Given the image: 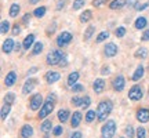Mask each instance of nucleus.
I'll use <instances>...</instances> for the list:
<instances>
[{
  "mask_svg": "<svg viewBox=\"0 0 149 138\" xmlns=\"http://www.w3.org/2000/svg\"><path fill=\"white\" fill-rule=\"evenodd\" d=\"M137 58H146L148 57V50L145 47H141V48H138L137 51H135V54H134Z\"/></svg>",
  "mask_w": 149,
  "mask_h": 138,
  "instance_id": "24",
  "label": "nucleus"
},
{
  "mask_svg": "<svg viewBox=\"0 0 149 138\" xmlns=\"http://www.w3.org/2000/svg\"><path fill=\"white\" fill-rule=\"evenodd\" d=\"M137 119H138V122H141V123H146L149 120V109H146V108L138 109V111H137Z\"/></svg>",
  "mask_w": 149,
  "mask_h": 138,
  "instance_id": "10",
  "label": "nucleus"
},
{
  "mask_svg": "<svg viewBox=\"0 0 149 138\" xmlns=\"http://www.w3.org/2000/svg\"><path fill=\"white\" fill-rule=\"evenodd\" d=\"M19 8H21V7H19L18 4H15V3H14V4H11V7H10V17H13V18H14V17L18 15Z\"/></svg>",
  "mask_w": 149,
  "mask_h": 138,
  "instance_id": "27",
  "label": "nucleus"
},
{
  "mask_svg": "<svg viewBox=\"0 0 149 138\" xmlns=\"http://www.w3.org/2000/svg\"><path fill=\"white\" fill-rule=\"evenodd\" d=\"M86 0H74L73 1V10H79V8H81L83 6H84Z\"/></svg>",
  "mask_w": 149,
  "mask_h": 138,
  "instance_id": "34",
  "label": "nucleus"
},
{
  "mask_svg": "<svg viewBox=\"0 0 149 138\" xmlns=\"http://www.w3.org/2000/svg\"><path fill=\"white\" fill-rule=\"evenodd\" d=\"M31 14H25V15H24V24H25V25H28V24H29V21H31Z\"/></svg>",
  "mask_w": 149,
  "mask_h": 138,
  "instance_id": "48",
  "label": "nucleus"
},
{
  "mask_svg": "<svg viewBox=\"0 0 149 138\" xmlns=\"http://www.w3.org/2000/svg\"><path fill=\"white\" fill-rule=\"evenodd\" d=\"M64 0H59L58 1V4H57V10H62V7H64Z\"/></svg>",
  "mask_w": 149,
  "mask_h": 138,
  "instance_id": "50",
  "label": "nucleus"
},
{
  "mask_svg": "<svg viewBox=\"0 0 149 138\" xmlns=\"http://www.w3.org/2000/svg\"><path fill=\"white\" fill-rule=\"evenodd\" d=\"M70 138H81V133L76 131V133H73L72 135H70Z\"/></svg>",
  "mask_w": 149,
  "mask_h": 138,
  "instance_id": "53",
  "label": "nucleus"
},
{
  "mask_svg": "<svg viewBox=\"0 0 149 138\" xmlns=\"http://www.w3.org/2000/svg\"><path fill=\"white\" fill-rule=\"evenodd\" d=\"M19 48H21L19 43H15V47H14V50H15V51H19Z\"/></svg>",
  "mask_w": 149,
  "mask_h": 138,
  "instance_id": "54",
  "label": "nucleus"
},
{
  "mask_svg": "<svg viewBox=\"0 0 149 138\" xmlns=\"http://www.w3.org/2000/svg\"><path fill=\"white\" fill-rule=\"evenodd\" d=\"M108 37H109V32H101L98 36H97V43H101V42H104V40H107Z\"/></svg>",
  "mask_w": 149,
  "mask_h": 138,
  "instance_id": "33",
  "label": "nucleus"
},
{
  "mask_svg": "<svg viewBox=\"0 0 149 138\" xmlns=\"http://www.w3.org/2000/svg\"><path fill=\"white\" fill-rule=\"evenodd\" d=\"M124 86H126V82H124V77L123 76H117L113 80V90L120 93V91L124 90Z\"/></svg>",
  "mask_w": 149,
  "mask_h": 138,
  "instance_id": "8",
  "label": "nucleus"
},
{
  "mask_svg": "<svg viewBox=\"0 0 149 138\" xmlns=\"http://www.w3.org/2000/svg\"><path fill=\"white\" fill-rule=\"evenodd\" d=\"M72 42V35L69 32H62L57 37V44H58L59 47H65L66 44H69Z\"/></svg>",
  "mask_w": 149,
  "mask_h": 138,
  "instance_id": "6",
  "label": "nucleus"
},
{
  "mask_svg": "<svg viewBox=\"0 0 149 138\" xmlns=\"http://www.w3.org/2000/svg\"><path fill=\"white\" fill-rule=\"evenodd\" d=\"M42 50H43V43L42 42H37L35 43V47H33V55H39V54L42 53Z\"/></svg>",
  "mask_w": 149,
  "mask_h": 138,
  "instance_id": "30",
  "label": "nucleus"
},
{
  "mask_svg": "<svg viewBox=\"0 0 149 138\" xmlns=\"http://www.w3.org/2000/svg\"><path fill=\"white\" fill-rule=\"evenodd\" d=\"M44 14H46V7H39V8H36L35 13H33V15L37 17V18H42Z\"/></svg>",
  "mask_w": 149,
  "mask_h": 138,
  "instance_id": "32",
  "label": "nucleus"
},
{
  "mask_svg": "<svg viewBox=\"0 0 149 138\" xmlns=\"http://www.w3.org/2000/svg\"><path fill=\"white\" fill-rule=\"evenodd\" d=\"M115 35H116L117 37H123L124 35H126V28H124V26H119V28L116 29Z\"/></svg>",
  "mask_w": 149,
  "mask_h": 138,
  "instance_id": "38",
  "label": "nucleus"
},
{
  "mask_svg": "<svg viewBox=\"0 0 149 138\" xmlns=\"http://www.w3.org/2000/svg\"><path fill=\"white\" fill-rule=\"evenodd\" d=\"M95 31V26L94 25H90V26L86 29V33H84V40H88L91 36H93V33Z\"/></svg>",
  "mask_w": 149,
  "mask_h": 138,
  "instance_id": "29",
  "label": "nucleus"
},
{
  "mask_svg": "<svg viewBox=\"0 0 149 138\" xmlns=\"http://www.w3.org/2000/svg\"><path fill=\"white\" fill-rule=\"evenodd\" d=\"M124 4H127L126 0H113V1H111V4H109V8L111 10H117V8H122Z\"/></svg>",
  "mask_w": 149,
  "mask_h": 138,
  "instance_id": "18",
  "label": "nucleus"
},
{
  "mask_svg": "<svg viewBox=\"0 0 149 138\" xmlns=\"http://www.w3.org/2000/svg\"><path fill=\"white\" fill-rule=\"evenodd\" d=\"M104 51H105L107 57H115L117 54V46L115 43H108L105 46V48H104Z\"/></svg>",
  "mask_w": 149,
  "mask_h": 138,
  "instance_id": "11",
  "label": "nucleus"
},
{
  "mask_svg": "<svg viewBox=\"0 0 149 138\" xmlns=\"http://www.w3.org/2000/svg\"><path fill=\"white\" fill-rule=\"evenodd\" d=\"M142 40H149V29L145 31V33L142 35Z\"/></svg>",
  "mask_w": 149,
  "mask_h": 138,
  "instance_id": "52",
  "label": "nucleus"
},
{
  "mask_svg": "<svg viewBox=\"0 0 149 138\" xmlns=\"http://www.w3.org/2000/svg\"><path fill=\"white\" fill-rule=\"evenodd\" d=\"M126 135H127L128 138H133V135H134V128L131 127V126H128V127L126 128Z\"/></svg>",
  "mask_w": 149,
  "mask_h": 138,
  "instance_id": "43",
  "label": "nucleus"
},
{
  "mask_svg": "<svg viewBox=\"0 0 149 138\" xmlns=\"http://www.w3.org/2000/svg\"><path fill=\"white\" fill-rule=\"evenodd\" d=\"M105 72H109V69H108V68H102V73H105Z\"/></svg>",
  "mask_w": 149,
  "mask_h": 138,
  "instance_id": "57",
  "label": "nucleus"
},
{
  "mask_svg": "<svg viewBox=\"0 0 149 138\" xmlns=\"http://www.w3.org/2000/svg\"><path fill=\"white\" fill-rule=\"evenodd\" d=\"M138 0H127V6L128 7H137Z\"/></svg>",
  "mask_w": 149,
  "mask_h": 138,
  "instance_id": "47",
  "label": "nucleus"
},
{
  "mask_svg": "<svg viewBox=\"0 0 149 138\" xmlns=\"http://www.w3.org/2000/svg\"><path fill=\"white\" fill-rule=\"evenodd\" d=\"M4 100H6L7 104H13L14 100H15V94H14V93H8V94L4 97Z\"/></svg>",
  "mask_w": 149,
  "mask_h": 138,
  "instance_id": "37",
  "label": "nucleus"
},
{
  "mask_svg": "<svg viewBox=\"0 0 149 138\" xmlns=\"http://www.w3.org/2000/svg\"><path fill=\"white\" fill-rule=\"evenodd\" d=\"M8 31H10V24H8V21H1V25H0V32L7 33Z\"/></svg>",
  "mask_w": 149,
  "mask_h": 138,
  "instance_id": "31",
  "label": "nucleus"
},
{
  "mask_svg": "<svg viewBox=\"0 0 149 138\" xmlns=\"http://www.w3.org/2000/svg\"><path fill=\"white\" fill-rule=\"evenodd\" d=\"M54 29H55V24H53V26H50V28H48L47 35H53V33H54Z\"/></svg>",
  "mask_w": 149,
  "mask_h": 138,
  "instance_id": "51",
  "label": "nucleus"
},
{
  "mask_svg": "<svg viewBox=\"0 0 149 138\" xmlns=\"http://www.w3.org/2000/svg\"><path fill=\"white\" fill-rule=\"evenodd\" d=\"M69 119V111H66V109H61L58 112V120L59 122H66Z\"/></svg>",
  "mask_w": 149,
  "mask_h": 138,
  "instance_id": "22",
  "label": "nucleus"
},
{
  "mask_svg": "<svg viewBox=\"0 0 149 138\" xmlns=\"http://www.w3.org/2000/svg\"><path fill=\"white\" fill-rule=\"evenodd\" d=\"M79 79V72H72V73L68 76V84L69 86H73L76 82Z\"/></svg>",
  "mask_w": 149,
  "mask_h": 138,
  "instance_id": "25",
  "label": "nucleus"
},
{
  "mask_svg": "<svg viewBox=\"0 0 149 138\" xmlns=\"http://www.w3.org/2000/svg\"><path fill=\"white\" fill-rule=\"evenodd\" d=\"M32 135H33V128H32V126L25 124V126L21 128V137L22 138H31Z\"/></svg>",
  "mask_w": 149,
  "mask_h": 138,
  "instance_id": "16",
  "label": "nucleus"
},
{
  "mask_svg": "<svg viewBox=\"0 0 149 138\" xmlns=\"http://www.w3.org/2000/svg\"><path fill=\"white\" fill-rule=\"evenodd\" d=\"M90 104H91L90 97L86 95L84 98H83V104H81V106H83V108H88V106H90Z\"/></svg>",
  "mask_w": 149,
  "mask_h": 138,
  "instance_id": "41",
  "label": "nucleus"
},
{
  "mask_svg": "<svg viewBox=\"0 0 149 138\" xmlns=\"http://www.w3.org/2000/svg\"><path fill=\"white\" fill-rule=\"evenodd\" d=\"M65 57V54L62 51H59V50H53V51H50L47 54V57H46V64L47 65H59L61 62V59Z\"/></svg>",
  "mask_w": 149,
  "mask_h": 138,
  "instance_id": "3",
  "label": "nucleus"
},
{
  "mask_svg": "<svg viewBox=\"0 0 149 138\" xmlns=\"http://www.w3.org/2000/svg\"><path fill=\"white\" fill-rule=\"evenodd\" d=\"M37 84V80L36 79H28L26 82H25V84H24V87H22V93L24 94H29L31 91L36 87Z\"/></svg>",
  "mask_w": 149,
  "mask_h": 138,
  "instance_id": "9",
  "label": "nucleus"
},
{
  "mask_svg": "<svg viewBox=\"0 0 149 138\" xmlns=\"http://www.w3.org/2000/svg\"><path fill=\"white\" fill-rule=\"evenodd\" d=\"M54 101H55V95L54 94H51V95L48 97V100L44 104H43V106L40 108V111H39V119H46V117L53 112L54 109Z\"/></svg>",
  "mask_w": 149,
  "mask_h": 138,
  "instance_id": "2",
  "label": "nucleus"
},
{
  "mask_svg": "<svg viewBox=\"0 0 149 138\" xmlns=\"http://www.w3.org/2000/svg\"><path fill=\"white\" fill-rule=\"evenodd\" d=\"M51 127H53V123H51V120H44V122L42 123V131H44V133L50 131V130H51Z\"/></svg>",
  "mask_w": 149,
  "mask_h": 138,
  "instance_id": "28",
  "label": "nucleus"
},
{
  "mask_svg": "<svg viewBox=\"0 0 149 138\" xmlns=\"http://www.w3.org/2000/svg\"><path fill=\"white\" fill-rule=\"evenodd\" d=\"M37 1H39V0H29V3H31V4H36Z\"/></svg>",
  "mask_w": 149,
  "mask_h": 138,
  "instance_id": "56",
  "label": "nucleus"
},
{
  "mask_svg": "<svg viewBox=\"0 0 149 138\" xmlns=\"http://www.w3.org/2000/svg\"><path fill=\"white\" fill-rule=\"evenodd\" d=\"M128 98L131 101H139L142 98V89L139 86H133L131 90L128 91Z\"/></svg>",
  "mask_w": 149,
  "mask_h": 138,
  "instance_id": "5",
  "label": "nucleus"
},
{
  "mask_svg": "<svg viewBox=\"0 0 149 138\" xmlns=\"http://www.w3.org/2000/svg\"><path fill=\"white\" fill-rule=\"evenodd\" d=\"M33 42H35V35H28V36L25 37L24 43H22V47L25 48V50H29V47L33 44Z\"/></svg>",
  "mask_w": 149,
  "mask_h": 138,
  "instance_id": "20",
  "label": "nucleus"
},
{
  "mask_svg": "<svg viewBox=\"0 0 149 138\" xmlns=\"http://www.w3.org/2000/svg\"><path fill=\"white\" fill-rule=\"evenodd\" d=\"M19 32H21L19 25H18V24H15V25L13 26V35H14V36H17V35H19Z\"/></svg>",
  "mask_w": 149,
  "mask_h": 138,
  "instance_id": "44",
  "label": "nucleus"
},
{
  "mask_svg": "<svg viewBox=\"0 0 149 138\" xmlns=\"http://www.w3.org/2000/svg\"><path fill=\"white\" fill-rule=\"evenodd\" d=\"M15 47V43L13 39H6L4 42H3V53L6 54H10L13 50Z\"/></svg>",
  "mask_w": 149,
  "mask_h": 138,
  "instance_id": "12",
  "label": "nucleus"
},
{
  "mask_svg": "<svg viewBox=\"0 0 149 138\" xmlns=\"http://www.w3.org/2000/svg\"><path fill=\"white\" fill-rule=\"evenodd\" d=\"M146 133H145V128L144 127H138L137 128V138H145Z\"/></svg>",
  "mask_w": 149,
  "mask_h": 138,
  "instance_id": "39",
  "label": "nucleus"
},
{
  "mask_svg": "<svg viewBox=\"0 0 149 138\" xmlns=\"http://www.w3.org/2000/svg\"><path fill=\"white\" fill-rule=\"evenodd\" d=\"M66 65H68V61H66V57H64L59 62V66H66Z\"/></svg>",
  "mask_w": 149,
  "mask_h": 138,
  "instance_id": "49",
  "label": "nucleus"
},
{
  "mask_svg": "<svg viewBox=\"0 0 149 138\" xmlns=\"http://www.w3.org/2000/svg\"><path fill=\"white\" fill-rule=\"evenodd\" d=\"M112 108H113V104H112L109 100L107 101H102L98 104V108H97V117L100 122H105L107 117L111 115Z\"/></svg>",
  "mask_w": 149,
  "mask_h": 138,
  "instance_id": "1",
  "label": "nucleus"
},
{
  "mask_svg": "<svg viewBox=\"0 0 149 138\" xmlns=\"http://www.w3.org/2000/svg\"><path fill=\"white\" fill-rule=\"evenodd\" d=\"M43 106V95L42 94H35L31 100V109L32 111H37Z\"/></svg>",
  "mask_w": 149,
  "mask_h": 138,
  "instance_id": "7",
  "label": "nucleus"
},
{
  "mask_svg": "<svg viewBox=\"0 0 149 138\" xmlns=\"http://www.w3.org/2000/svg\"><path fill=\"white\" fill-rule=\"evenodd\" d=\"M91 17H93V14H91V11L86 10L81 15H80V22H88L91 20Z\"/></svg>",
  "mask_w": 149,
  "mask_h": 138,
  "instance_id": "26",
  "label": "nucleus"
},
{
  "mask_svg": "<svg viewBox=\"0 0 149 138\" xmlns=\"http://www.w3.org/2000/svg\"><path fill=\"white\" fill-rule=\"evenodd\" d=\"M10 111H11V104H7V102H6L4 105H3V108H1V120H6V119H7Z\"/></svg>",
  "mask_w": 149,
  "mask_h": 138,
  "instance_id": "21",
  "label": "nucleus"
},
{
  "mask_svg": "<svg viewBox=\"0 0 149 138\" xmlns=\"http://www.w3.org/2000/svg\"><path fill=\"white\" fill-rule=\"evenodd\" d=\"M36 70H37V68H32V69H31V70H29V73H35Z\"/></svg>",
  "mask_w": 149,
  "mask_h": 138,
  "instance_id": "55",
  "label": "nucleus"
},
{
  "mask_svg": "<svg viewBox=\"0 0 149 138\" xmlns=\"http://www.w3.org/2000/svg\"><path fill=\"white\" fill-rule=\"evenodd\" d=\"M59 79H61V75H59L58 72H47V73H46V82L50 83V84L58 82Z\"/></svg>",
  "mask_w": 149,
  "mask_h": 138,
  "instance_id": "13",
  "label": "nucleus"
},
{
  "mask_svg": "<svg viewBox=\"0 0 149 138\" xmlns=\"http://www.w3.org/2000/svg\"><path fill=\"white\" fill-rule=\"evenodd\" d=\"M148 6H149V3H144V4H137V7H135V8H137L138 11H142V10H145V8H146Z\"/></svg>",
  "mask_w": 149,
  "mask_h": 138,
  "instance_id": "46",
  "label": "nucleus"
},
{
  "mask_svg": "<svg viewBox=\"0 0 149 138\" xmlns=\"http://www.w3.org/2000/svg\"><path fill=\"white\" fill-rule=\"evenodd\" d=\"M70 102H72V105H74V106H80L83 104V98H81V97H73Z\"/></svg>",
  "mask_w": 149,
  "mask_h": 138,
  "instance_id": "36",
  "label": "nucleus"
},
{
  "mask_svg": "<svg viewBox=\"0 0 149 138\" xmlns=\"http://www.w3.org/2000/svg\"><path fill=\"white\" fill-rule=\"evenodd\" d=\"M144 76V66L142 65H139L138 68L135 69V72H134V75L131 76V80H134V82H137V80H139L141 77Z\"/></svg>",
  "mask_w": 149,
  "mask_h": 138,
  "instance_id": "19",
  "label": "nucleus"
},
{
  "mask_svg": "<svg viewBox=\"0 0 149 138\" xmlns=\"http://www.w3.org/2000/svg\"><path fill=\"white\" fill-rule=\"evenodd\" d=\"M70 89H72V91L79 93V91H83V90H84V86H81V84H73V86H70Z\"/></svg>",
  "mask_w": 149,
  "mask_h": 138,
  "instance_id": "40",
  "label": "nucleus"
},
{
  "mask_svg": "<svg viewBox=\"0 0 149 138\" xmlns=\"http://www.w3.org/2000/svg\"><path fill=\"white\" fill-rule=\"evenodd\" d=\"M94 117H95V112H94V111H88V112H87V115H86V122L91 123L93 120H94Z\"/></svg>",
  "mask_w": 149,
  "mask_h": 138,
  "instance_id": "35",
  "label": "nucleus"
},
{
  "mask_svg": "<svg viewBox=\"0 0 149 138\" xmlns=\"http://www.w3.org/2000/svg\"><path fill=\"white\" fill-rule=\"evenodd\" d=\"M108 0H93V6L94 7H101L102 4H105Z\"/></svg>",
  "mask_w": 149,
  "mask_h": 138,
  "instance_id": "42",
  "label": "nucleus"
},
{
  "mask_svg": "<svg viewBox=\"0 0 149 138\" xmlns=\"http://www.w3.org/2000/svg\"><path fill=\"white\" fill-rule=\"evenodd\" d=\"M61 134H62V127H61V126H57V127L54 128V135H55V137H59Z\"/></svg>",
  "mask_w": 149,
  "mask_h": 138,
  "instance_id": "45",
  "label": "nucleus"
},
{
  "mask_svg": "<svg viewBox=\"0 0 149 138\" xmlns=\"http://www.w3.org/2000/svg\"><path fill=\"white\" fill-rule=\"evenodd\" d=\"M145 26H146V18H145V17L137 18V21H135V28H137V29H144Z\"/></svg>",
  "mask_w": 149,
  "mask_h": 138,
  "instance_id": "23",
  "label": "nucleus"
},
{
  "mask_svg": "<svg viewBox=\"0 0 149 138\" xmlns=\"http://www.w3.org/2000/svg\"><path fill=\"white\" fill-rule=\"evenodd\" d=\"M93 89H94V91H95L97 94L102 93V91H104V89H105V82H104L102 79H95L94 84H93Z\"/></svg>",
  "mask_w": 149,
  "mask_h": 138,
  "instance_id": "15",
  "label": "nucleus"
},
{
  "mask_svg": "<svg viewBox=\"0 0 149 138\" xmlns=\"http://www.w3.org/2000/svg\"><path fill=\"white\" fill-rule=\"evenodd\" d=\"M115 133H116V123L113 120H108L101 130L102 138H112L115 135Z\"/></svg>",
  "mask_w": 149,
  "mask_h": 138,
  "instance_id": "4",
  "label": "nucleus"
},
{
  "mask_svg": "<svg viewBox=\"0 0 149 138\" xmlns=\"http://www.w3.org/2000/svg\"><path fill=\"white\" fill-rule=\"evenodd\" d=\"M15 80H17L15 72H14V70H11V72H8V73H7V76H6L4 83H6V86H7V87H11V86H14Z\"/></svg>",
  "mask_w": 149,
  "mask_h": 138,
  "instance_id": "14",
  "label": "nucleus"
},
{
  "mask_svg": "<svg viewBox=\"0 0 149 138\" xmlns=\"http://www.w3.org/2000/svg\"><path fill=\"white\" fill-rule=\"evenodd\" d=\"M81 122V113L80 112H74L73 116H72V120H70V126L72 127H77Z\"/></svg>",
  "mask_w": 149,
  "mask_h": 138,
  "instance_id": "17",
  "label": "nucleus"
}]
</instances>
